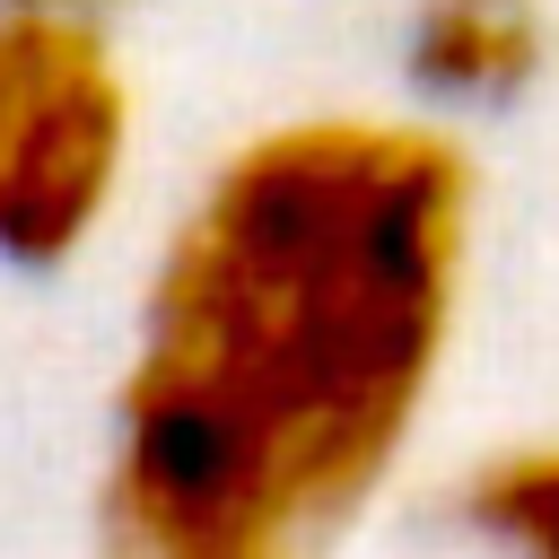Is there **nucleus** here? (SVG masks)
I'll return each mask as SVG.
<instances>
[{
  "label": "nucleus",
  "instance_id": "obj_2",
  "mask_svg": "<svg viewBox=\"0 0 559 559\" xmlns=\"http://www.w3.org/2000/svg\"><path fill=\"white\" fill-rule=\"evenodd\" d=\"M131 87L105 17L70 0H0V253L70 262L114 210Z\"/></svg>",
  "mask_w": 559,
  "mask_h": 559
},
{
  "label": "nucleus",
  "instance_id": "obj_4",
  "mask_svg": "<svg viewBox=\"0 0 559 559\" xmlns=\"http://www.w3.org/2000/svg\"><path fill=\"white\" fill-rule=\"evenodd\" d=\"M463 524L515 559H559V445H524V454H498L489 472H472Z\"/></svg>",
  "mask_w": 559,
  "mask_h": 559
},
{
  "label": "nucleus",
  "instance_id": "obj_1",
  "mask_svg": "<svg viewBox=\"0 0 559 559\" xmlns=\"http://www.w3.org/2000/svg\"><path fill=\"white\" fill-rule=\"evenodd\" d=\"M472 166L419 122L262 131L166 245L122 384V559H323L384 480L463 280Z\"/></svg>",
  "mask_w": 559,
  "mask_h": 559
},
{
  "label": "nucleus",
  "instance_id": "obj_3",
  "mask_svg": "<svg viewBox=\"0 0 559 559\" xmlns=\"http://www.w3.org/2000/svg\"><path fill=\"white\" fill-rule=\"evenodd\" d=\"M550 26L533 0H428L411 17V79L454 105H498L542 79Z\"/></svg>",
  "mask_w": 559,
  "mask_h": 559
}]
</instances>
